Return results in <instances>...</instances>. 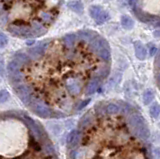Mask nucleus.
Instances as JSON below:
<instances>
[{
  "mask_svg": "<svg viewBox=\"0 0 160 159\" xmlns=\"http://www.w3.org/2000/svg\"><path fill=\"white\" fill-rule=\"evenodd\" d=\"M89 13H90V16H91L98 24L104 23L105 21H107L109 18L108 13L105 11L102 7H100L98 5H93L90 7Z\"/></svg>",
  "mask_w": 160,
  "mask_h": 159,
  "instance_id": "nucleus-1",
  "label": "nucleus"
},
{
  "mask_svg": "<svg viewBox=\"0 0 160 159\" xmlns=\"http://www.w3.org/2000/svg\"><path fill=\"white\" fill-rule=\"evenodd\" d=\"M9 98V93L6 90H1L0 91V102H5L7 101Z\"/></svg>",
  "mask_w": 160,
  "mask_h": 159,
  "instance_id": "nucleus-12",
  "label": "nucleus"
},
{
  "mask_svg": "<svg viewBox=\"0 0 160 159\" xmlns=\"http://www.w3.org/2000/svg\"><path fill=\"white\" fill-rule=\"evenodd\" d=\"M8 43V39H7V36L5 35L3 32L0 31V49L1 48H4L5 46L7 45Z\"/></svg>",
  "mask_w": 160,
  "mask_h": 159,
  "instance_id": "nucleus-11",
  "label": "nucleus"
},
{
  "mask_svg": "<svg viewBox=\"0 0 160 159\" xmlns=\"http://www.w3.org/2000/svg\"><path fill=\"white\" fill-rule=\"evenodd\" d=\"M68 7L71 9L72 11L76 12L78 14H81L83 12V4L81 1H78V0H74V1L68 2Z\"/></svg>",
  "mask_w": 160,
  "mask_h": 159,
  "instance_id": "nucleus-6",
  "label": "nucleus"
},
{
  "mask_svg": "<svg viewBox=\"0 0 160 159\" xmlns=\"http://www.w3.org/2000/svg\"><path fill=\"white\" fill-rule=\"evenodd\" d=\"M121 24L125 29H131L134 26V21L129 16H122L121 17Z\"/></svg>",
  "mask_w": 160,
  "mask_h": 159,
  "instance_id": "nucleus-8",
  "label": "nucleus"
},
{
  "mask_svg": "<svg viewBox=\"0 0 160 159\" xmlns=\"http://www.w3.org/2000/svg\"><path fill=\"white\" fill-rule=\"evenodd\" d=\"M105 110L108 114H116L119 112L120 108L117 104H114V103H109L107 104V106L105 107Z\"/></svg>",
  "mask_w": 160,
  "mask_h": 159,
  "instance_id": "nucleus-9",
  "label": "nucleus"
},
{
  "mask_svg": "<svg viewBox=\"0 0 160 159\" xmlns=\"http://www.w3.org/2000/svg\"><path fill=\"white\" fill-rule=\"evenodd\" d=\"M134 50H135V55L140 60H144L147 56V50L146 48L143 46L141 42H135L134 43Z\"/></svg>",
  "mask_w": 160,
  "mask_h": 159,
  "instance_id": "nucleus-4",
  "label": "nucleus"
},
{
  "mask_svg": "<svg viewBox=\"0 0 160 159\" xmlns=\"http://www.w3.org/2000/svg\"><path fill=\"white\" fill-rule=\"evenodd\" d=\"M156 47H155L154 45L153 46H150V55H154L155 52H156Z\"/></svg>",
  "mask_w": 160,
  "mask_h": 159,
  "instance_id": "nucleus-14",
  "label": "nucleus"
},
{
  "mask_svg": "<svg viewBox=\"0 0 160 159\" xmlns=\"http://www.w3.org/2000/svg\"><path fill=\"white\" fill-rule=\"evenodd\" d=\"M99 84H100V79L98 77L92 78L91 80H89L87 85H85L86 86V88H85V93H86L87 95H91V94H93L98 89Z\"/></svg>",
  "mask_w": 160,
  "mask_h": 159,
  "instance_id": "nucleus-3",
  "label": "nucleus"
},
{
  "mask_svg": "<svg viewBox=\"0 0 160 159\" xmlns=\"http://www.w3.org/2000/svg\"><path fill=\"white\" fill-rule=\"evenodd\" d=\"M32 108H33V110L36 112L39 116L44 117V118L50 116V110H49V109L46 106L44 105V104L34 102L33 105H32Z\"/></svg>",
  "mask_w": 160,
  "mask_h": 159,
  "instance_id": "nucleus-2",
  "label": "nucleus"
},
{
  "mask_svg": "<svg viewBox=\"0 0 160 159\" xmlns=\"http://www.w3.org/2000/svg\"><path fill=\"white\" fill-rule=\"evenodd\" d=\"M159 112H160V109H159V105L157 103L153 104V105L151 106V108H150V115H151L153 118H158L159 116Z\"/></svg>",
  "mask_w": 160,
  "mask_h": 159,
  "instance_id": "nucleus-10",
  "label": "nucleus"
},
{
  "mask_svg": "<svg viewBox=\"0 0 160 159\" xmlns=\"http://www.w3.org/2000/svg\"><path fill=\"white\" fill-rule=\"evenodd\" d=\"M89 102H90V99H86V100L82 101L81 103L79 104V106L77 107V109H78V110H80V109H82L83 107H85V106H86V105H87V104H88Z\"/></svg>",
  "mask_w": 160,
  "mask_h": 159,
  "instance_id": "nucleus-13",
  "label": "nucleus"
},
{
  "mask_svg": "<svg viewBox=\"0 0 160 159\" xmlns=\"http://www.w3.org/2000/svg\"><path fill=\"white\" fill-rule=\"evenodd\" d=\"M78 140H79L78 131L77 130H72L66 137V144H67V146L69 148H72L78 143Z\"/></svg>",
  "mask_w": 160,
  "mask_h": 159,
  "instance_id": "nucleus-5",
  "label": "nucleus"
},
{
  "mask_svg": "<svg viewBox=\"0 0 160 159\" xmlns=\"http://www.w3.org/2000/svg\"><path fill=\"white\" fill-rule=\"evenodd\" d=\"M154 99V92L151 90V89H147L145 90L144 94H143V102L144 104H150Z\"/></svg>",
  "mask_w": 160,
  "mask_h": 159,
  "instance_id": "nucleus-7",
  "label": "nucleus"
}]
</instances>
